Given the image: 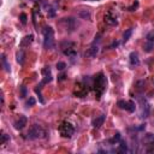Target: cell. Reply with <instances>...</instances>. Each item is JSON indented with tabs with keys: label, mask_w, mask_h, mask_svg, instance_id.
Listing matches in <instances>:
<instances>
[{
	"label": "cell",
	"mask_w": 154,
	"mask_h": 154,
	"mask_svg": "<svg viewBox=\"0 0 154 154\" xmlns=\"http://www.w3.org/2000/svg\"><path fill=\"white\" fill-rule=\"evenodd\" d=\"M93 87H94L95 94H96V99H100V96L104 94V91L106 90V87H107V79L102 72H100L95 76L94 82H93Z\"/></svg>",
	"instance_id": "6da1fadb"
},
{
	"label": "cell",
	"mask_w": 154,
	"mask_h": 154,
	"mask_svg": "<svg viewBox=\"0 0 154 154\" xmlns=\"http://www.w3.org/2000/svg\"><path fill=\"white\" fill-rule=\"evenodd\" d=\"M44 47L45 48H53L54 47V32L51 27H46L44 29Z\"/></svg>",
	"instance_id": "7a4b0ae2"
},
{
	"label": "cell",
	"mask_w": 154,
	"mask_h": 154,
	"mask_svg": "<svg viewBox=\"0 0 154 154\" xmlns=\"http://www.w3.org/2000/svg\"><path fill=\"white\" fill-rule=\"evenodd\" d=\"M45 135H46L45 130L41 128L40 125H37V124H34L32 128L29 129V131H28V139H30V140L42 139V137H45Z\"/></svg>",
	"instance_id": "3957f363"
},
{
	"label": "cell",
	"mask_w": 154,
	"mask_h": 154,
	"mask_svg": "<svg viewBox=\"0 0 154 154\" xmlns=\"http://www.w3.org/2000/svg\"><path fill=\"white\" fill-rule=\"evenodd\" d=\"M59 132H60V135L64 136V137H71L74 135V132H75V128H74V125L71 124V123L63 122L59 125Z\"/></svg>",
	"instance_id": "277c9868"
},
{
	"label": "cell",
	"mask_w": 154,
	"mask_h": 154,
	"mask_svg": "<svg viewBox=\"0 0 154 154\" xmlns=\"http://www.w3.org/2000/svg\"><path fill=\"white\" fill-rule=\"evenodd\" d=\"M117 105H118V107H119V108H122V110H125V111L130 112V113H132V112H135V108H136V106H135V102H134V101L119 100V101L117 102Z\"/></svg>",
	"instance_id": "5b68a950"
},
{
	"label": "cell",
	"mask_w": 154,
	"mask_h": 154,
	"mask_svg": "<svg viewBox=\"0 0 154 154\" xmlns=\"http://www.w3.org/2000/svg\"><path fill=\"white\" fill-rule=\"evenodd\" d=\"M42 75H44V79H42V82L37 86L40 89L42 88V86L44 84H46V83H49L51 81H52V74H51V70H49V68L48 66H46L45 69H42Z\"/></svg>",
	"instance_id": "8992f818"
},
{
	"label": "cell",
	"mask_w": 154,
	"mask_h": 154,
	"mask_svg": "<svg viewBox=\"0 0 154 154\" xmlns=\"http://www.w3.org/2000/svg\"><path fill=\"white\" fill-rule=\"evenodd\" d=\"M28 123V118L25 116H19V118L13 123V125L17 130H22Z\"/></svg>",
	"instance_id": "52a82bcc"
},
{
	"label": "cell",
	"mask_w": 154,
	"mask_h": 154,
	"mask_svg": "<svg viewBox=\"0 0 154 154\" xmlns=\"http://www.w3.org/2000/svg\"><path fill=\"white\" fill-rule=\"evenodd\" d=\"M105 23L108 25H116L117 24V17L112 13L111 11H108L105 15Z\"/></svg>",
	"instance_id": "ba28073f"
},
{
	"label": "cell",
	"mask_w": 154,
	"mask_h": 154,
	"mask_svg": "<svg viewBox=\"0 0 154 154\" xmlns=\"http://www.w3.org/2000/svg\"><path fill=\"white\" fill-rule=\"evenodd\" d=\"M141 105H142V107H141V117L142 118H147L148 116H149V105H148V102L145 100H141Z\"/></svg>",
	"instance_id": "9c48e42d"
},
{
	"label": "cell",
	"mask_w": 154,
	"mask_h": 154,
	"mask_svg": "<svg viewBox=\"0 0 154 154\" xmlns=\"http://www.w3.org/2000/svg\"><path fill=\"white\" fill-rule=\"evenodd\" d=\"M98 53H99V47L93 45L91 47H89V48L87 49L86 57H87V58H90V59H93V58H95V57L98 56Z\"/></svg>",
	"instance_id": "30bf717a"
},
{
	"label": "cell",
	"mask_w": 154,
	"mask_h": 154,
	"mask_svg": "<svg viewBox=\"0 0 154 154\" xmlns=\"http://www.w3.org/2000/svg\"><path fill=\"white\" fill-rule=\"evenodd\" d=\"M105 119H106V116L105 115H100L99 117H96L94 120H93V123H91V125H93L94 128H100L101 125H104V123H105Z\"/></svg>",
	"instance_id": "8fae6325"
},
{
	"label": "cell",
	"mask_w": 154,
	"mask_h": 154,
	"mask_svg": "<svg viewBox=\"0 0 154 154\" xmlns=\"http://www.w3.org/2000/svg\"><path fill=\"white\" fill-rule=\"evenodd\" d=\"M33 40H34V36H33V35H27V36H24V37L22 39V41H20L19 46L22 47V48H24V47H28L30 44L33 42Z\"/></svg>",
	"instance_id": "7c38bea8"
},
{
	"label": "cell",
	"mask_w": 154,
	"mask_h": 154,
	"mask_svg": "<svg viewBox=\"0 0 154 154\" xmlns=\"http://www.w3.org/2000/svg\"><path fill=\"white\" fill-rule=\"evenodd\" d=\"M129 59H130V65L131 66L140 65V59H139V56H137L136 52H131L130 56H129Z\"/></svg>",
	"instance_id": "4fadbf2b"
},
{
	"label": "cell",
	"mask_w": 154,
	"mask_h": 154,
	"mask_svg": "<svg viewBox=\"0 0 154 154\" xmlns=\"http://www.w3.org/2000/svg\"><path fill=\"white\" fill-rule=\"evenodd\" d=\"M64 54H65V56H68V57H69V58H71V59H75V58H76V56H77L76 51H75L72 47H68V49L65 48V49H64Z\"/></svg>",
	"instance_id": "5bb4252c"
},
{
	"label": "cell",
	"mask_w": 154,
	"mask_h": 154,
	"mask_svg": "<svg viewBox=\"0 0 154 154\" xmlns=\"http://www.w3.org/2000/svg\"><path fill=\"white\" fill-rule=\"evenodd\" d=\"M118 152L120 153H125L128 152V145L125 141H119V148H118Z\"/></svg>",
	"instance_id": "9a60e30c"
},
{
	"label": "cell",
	"mask_w": 154,
	"mask_h": 154,
	"mask_svg": "<svg viewBox=\"0 0 154 154\" xmlns=\"http://www.w3.org/2000/svg\"><path fill=\"white\" fill-rule=\"evenodd\" d=\"M78 16L83 19H90V12L87 11V10H82V11L78 12Z\"/></svg>",
	"instance_id": "2e32d148"
},
{
	"label": "cell",
	"mask_w": 154,
	"mask_h": 154,
	"mask_svg": "<svg viewBox=\"0 0 154 154\" xmlns=\"http://www.w3.org/2000/svg\"><path fill=\"white\" fill-rule=\"evenodd\" d=\"M16 57H17V61L22 65L24 63V52H23V51H19V52H17Z\"/></svg>",
	"instance_id": "e0dca14e"
},
{
	"label": "cell",
	"mask_w": 154,
	"mask_h": 154,
	"mask_svg": "<svg viewBox=\"0 0 154 154\" xmlns=\"http://www.w3.org/2000/svg\"><path fill=\"white\" fill-rule=\"evenodd\" d=\"M1 63H3V66H4L6 72H10V64L7 63V59H6V57L4 54L1 56Z\"/></svg>",
	"instance_id": "ac0fdd59"
},
{
	"label": "cell",
	"mask_w": 154,
	"mask_h": 154,
	"mask_svg": "<svg viewBox=\"0 0 154 154\" xmlns=\"http://www.w3.org/2000/svg\"><path fill=\"white\" fill-rule=\"evenodd\" d=\"M131 35H132V29H128L127 32L123 34V41H124V42H127V41L130 39Z\"/></svg>",
	"instance_id": "d6986e66"
},
{
	"label": "cell",
	"mask_w": 154,
	"mask_h": 154,
	"mask_svg": "<svg viewBox=\"0 0 154 154\" xmlns=\"http://www.w3.org/2000/svg\"><path fill=\"white\" fill-rule=\"evenodd\" d=\"M153 47H154V44H152V42H149V41H147L146 45H145V47H143V48H145L146 52H150V51L153 49Z\"/></svg>",
	"instance_id": "ffe728a7"
},
{
	"label": "cell",
	"mask_w": 154,
	"mask_h": 154,
	"mask_svg": "<svg viewBox=\"0 0 154 154\" xmlns=\"http://www.w3.org/2000/svg\"><path fill=\"white\" fill-rule=\"evenodd\" d=\"M65 68H66V64L64 63V61H58V63H57V69H58V70L63 71Z\"/></svg>",
	"instance_id": "44dd1931"
},
{
	"label": "cell",
	"mask_w": 154,
	"mask_h": 154,
	"mask_svg": "<svg viewBox=\"0 0 154 154\" xmlns=\"http://www.w3.org/2000/svg\"><path fill=\"white\" fill-rule=\"evenodd\" d=\"M8 140H10V137L5 134V132H3V134H1V141H0V143H1V145H5V143H6Z\"/></svg>",
	"instance_id": "7402d4cb"
},
{
	"label": "cell",
	"mask_w": 154,
	"mask_h": 154,
	"mask_svg": "<svg viewBox=\"0 0 154 154\" xmlns=\"http://www.w3.org/2000/svg\"><path fill=\"white\" fill-rule=\"evenodd\" d=\"M19 89H20V98H22V99H24V98L27 96V88H25L24 86H22V87H20Z\"/></svg>",
	"instance_id": "603a6c76"
},
{
	"label": "cell",
	"mask_w": 154,
	"mask_h": 154,
	"mask_svg": "<svg viewBox=\"0 0 154 154\" xmlns=\"http://www.w3.org/2000/svg\"><path fill=\"white\" fill-rule=\"evenodd\" d=\"M35 104H36V100H35L34 98H29L28 101H27V105H28V106H34Z\"/></svg>",
	"instance_id": "cb8c5ba5"
},
{
	"label": "cell",
	"mask_w": 154,
	"mask_h": 154,
	"mask_svg": "<svg viewBox=\"0 0 154 154\" xmlns=\"http://www.w3.org/2000/svg\"><path fill=\"white\" fill-rule=\"evenodd\" d=\"M119 141H120V134H119V132H117V134L115 135V137L111 140V142L115 143V142H119Z\"/></svg>",
	"instance_id": "d4e9b609"
},
{
	"label": "cell",
	"mask_w": 154,
	"mask_h": 154,
	"mask_svg": "<svg viewBox=\"0 0 154 154\" xmlns=\"http://www.w3.org/2000/svg\"><path fill=\"white\" fill-rule=\"evenodd\" d=\"M147 41H149V42L154 44V33H153V32L149 33V34L147 35Z\"/></svg>",
	"instance_id": "484cf974"
},
{
	"label": "cell",
	"mask_w": 154,
	"mask_h": 154,
	"mask_svg": "<svg viewBox=\"0 0 154 154\" xmlns=\"http://www.w3.org/2000/svg\"><path fill=\"white\" fill-rule=\"evenodd\" d=\"M20 22H22L23 24L27 23V15L25 13H20Z\"/></svg>",
	"instance_id": "4316f807"
},
{
	"label": "cell",
	"mask_w": 154,
	"mask_h": 154,
	"mask_svg": "<svg viewBox=\"0 0 154 154\" xmlns=\"http://www.w3.org/2000/svg\"><path fill=\"white\" fill-rule=\"evenodd\" d=\"M137 5H139V3L136 1V3H135L134 5H132L131 7H129V11H134V8H136V7H137Z\"/></svg>",
	"instance_id": "83f0119b"
},
{
	"label": "cell",
	"mask_w": 154,
	"mask_h": 154,
	"mask_svg": "<svg viewBox=\"0 0 154 154\" xmlns=\"http://www.w3.org/2000/svg\"><path fill=\"white\" fill-rule=\"evenodd\" d=\"M58 79H59V81H64V79H65V75H60Z\"/></svg>",
	"instance_id": "f1b7e54d"
}]
</instances>
